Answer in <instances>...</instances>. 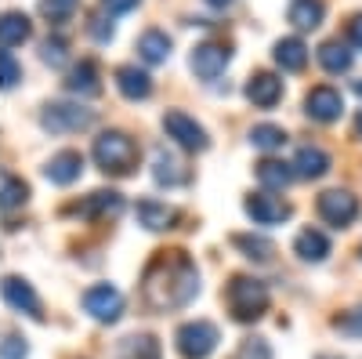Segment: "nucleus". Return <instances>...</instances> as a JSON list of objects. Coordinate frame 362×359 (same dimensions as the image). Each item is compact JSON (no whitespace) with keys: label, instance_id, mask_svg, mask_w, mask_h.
Instances as JSON below:
<instances>
[{"label":"nucleus","instance_id":"1","mask_svg":"<svg viewBox=\"0 0 362 359\" xmlns=\"http://www.w3.org/2000/svg\"><path fill=\"white\" fill-rule=\"evenodd\" d=\"M196 294H199V268L185 251H160L145 265L141 302L153 312L185 309Z\"/></svg>","mask_w":362,"mask_h":359},{"label":"nucleus","instance_id":"2","mask_svg":"<svg viewBox=\"0 0 362 359\" xmlns=\"http://www.w3.org/2000/svg\"><path fill=\"white\" fill-rule=\"evenodd\" d=\"M95 164L105 171V174H131L138 167V142L124 131H105L95 138V149H90Z\"/></svg>","mask_w":362,"mask_h":359},{"label":"nucleus","instance_id":"3","mask_svg":"<svg viewBox=\"0 0 362 359\" xmlns=\"http://www.w3.org/2000/svg\"><path fill=\"white\" fill-rule=\"evenodd\" d=\"M225 305H228L232 319L254 323L268 309V287L254 276H232V283L225 287Z\"/></svg>","mask_w":362,"mask_h":359},{"label":"nucleus","instance_id":"4","mask_svg":"<svg viewBox=\"0 0 362 359\" xmlns=\"http://www.w3.org/2000/svg\"><path fill=\"white\" fill-rule=\"evenodd\" d=\"M177 352L185 355V359H206L210 352L218 348L221 334H218V326L214 323H206V319H196V323H185V326H177Z\"/></svg>","mask_w":362,"mask_h":359},{"label":"nucleus","instance_id":"5","mask_svg":"<svg viewBox=\"0 0 362 359\" xmlns=\"http://www.w3.org/2000/svg\"><path fill=\"white\" fill-rule=\"evenodd\" d=\"M90 109H83V106H73V102H51V106H44V113H40V127L44 131H51V135H69V131H83V127H90Z\"/></svg>","mask_w":362,"mask_h":359},{"label":"nucleus","instance_id":"6","mask_svg":"<svg viewBox=\"0 0 362 359\" xmlns=\"http://www.w3.org/2000/svg\"><path fill=\"white\" fill-rule=\"evenodd\" d=\"M358 215V200L348 189H329L319 196V218L334 229H348Z\"/></svg>","mask_w":362,"mask_h":359},{"label":"nucleus","instance_id":"7","mask_svg":"<svg viewBox=\"0 0 362 359\" xmlns=\"http://www.w3.org/2000/svg\"><path fill=\"white\" fill-rule=\"evenodd\" d=\"M163 131H167V138H174L181 149H206V131L196 124V120L189 116V113H181V109H170V113H163Z\"/></svg>","mask_w":362,"mask_h":359},{"label":"nucleus","instance_id":"8","mask_svg":"<svg viewBox=\"0 0 362 359\" xmlns=\"http://www.w3.org/2000/svg\"><path fill=\"white\" fill-rule=\"evenodd\" d=\"M83 309L98 323H112V319H119V312H124V294H119L116 287H109V283L87 287L83 290Z\"/></svg>","mask_w":362,"mask_h":359},{"label":"nucleus","instance_id":"9","mask_svg":"<svg viewBox=\"0 0 362 359\" xmlns=\"http://www.w3.org/2000/svg\"><path fill=\"white\" fill-rule=\"evenodd\" d=\"M305 113L312 120H319V124H334V120L344 113V98H341L337 87L319 84V87H312V91L305 95Z\"/></svg>","mask_w":362,"mask_h":359},{"label":"nucleus","instance_id":"10","mask_svg":"<svg viewBox=\"0 0 362 359\" xmlns=\"http://www.w3.org/2000/svg\"><path fill=\"white\" fill-rule=\"evenodd\" d=\"M243 211L254 218V225H279L290 218V203L279 196H268V193H250L243 200Z\"/></svg>","mask_w":362,"mask_h":359},{"label":"nucleus","instance_id":"11","mask_svg":"<svg viewBox=\"0 0 362 359\" xmlns=\"http://www.w3.org/2000/svg\"><path fill=\"white\" fill-rule=\"evenodd\" d=\"M228 58H232V51H228L225 44L206 40V44H199V47L192 51V73H196L199 80H218V76L225 73V66H228Z\"/></svg>","mask_w":362,"mask_h":359},{"label":"nucleus","instance_id":"12","mask_svg":"<svg viewBox=\"0 0 362 359\" xmlns=\"http://www.w3.org/2000/svg\"><path fill=\"white\" fill-rule=\"evenodd\" d=\"M0 294H4V302H8L11 309H18V312H25V316H33V319H44L40 297H37V290L29 287L25 280H18V276H4V283H0Z\"/></svg>","mask_w":362,"mask_h":359},{"label":"nucleus","instance_id":"13","mask_svg":"<svg viewBox=\"0 0 362 359\" xmlns=\"http://www.w3.org/2000/svg\"><path fill=\"white\" fill-rule=\"evenodd\" d=\"M247 98L257 106V109H272L279 98H283V80L276 73H254L247 80Z\"/></svg>","mask_w":362,"mask_h":359},{"label":"nucleus","instance_id":"14","mask_svg":"<svg viewBox=\"0 0 362 359\" xmlns=\"http://www.w3.org/2000/svg\"><path fill=\"white\" fill-rule=\"evenodd\" d=\"M80 171H83V156L73 153V149H66V153H54V156L47 160V167H44L47 182H54V186H73L76 178H80Z\"/></svg>","mask_w":362,"mask_h":359},{"label":"nucleus","instance_id":"15","mask_svg":"<svg viewBox=\"0 0 362 359\" xmlns=\"http://www.w3.org/2000/svg\"><path fill=\"white\" fill-rule=\"evenodd\" d=\"M116 87H119L124 98L141 102V98L153 95V76H148L145 69H138V66H119L116 69Z\"/></svg>","mask_w":362,"mask_h":359},{"label":"nucleus","instance_id":"16","mask_svg":"<svg viewBox=\"0 0 362 359\" xmlns=\"http://www.w3.org/2000/svg\"><path fill=\"white\" fill-rule=\"evenodd\" d=\"M134 215H138V222L145 225V229H153V232H163V229H174L177 225V211L174 207H167V203H156V200H141L138 207H134Z\"/></svg>","mask_w":362,"mask_h":359},{"label":"nucleus","instance_id":"17","mask_svg":"<svg viewBox=\"0 0 362 359\" xmlns=\"http://www.w3.org/2000/svg\"><path fill=\"white\" fill-rule=\"evenodd\" d=\"M76 211L83 215V218H116L119 211H124V196L119 193H105V189H98V193H90Z\"/></svg>","mask_w":362,"mask_h":359},{"label":"nucleus","instance_id":"18","mask_svg":"<svg viewBox=\"0 0 362 359\" xmlns=\"http://www.w3.org/2000/svg\"><path fill=\"white\" fill-rule=\"evenodd\" d=\"M326 171H329V156L319 145H300L297 149V156H293V174L297 178H308L312 182V178H322Z\"/></svg>","mask_w":362,"mask_h":359},{"label":"nucleus","instance_id":"19","mask_svg":"<svg viewBox=\"0 0 362 359\" xmlns=\"http://www.w3.org/2000/svg\"><path fill=\"white\" fill-rule=\"evenodd\" d=\"M138 55H141V62H148V66L167 62V55H170V37L163 33V29H145V33L138 37Z\"/></svg>","mask_w":362,"mask_h":359},{"label":"nucleus","instance_id":"20","mask_svg":"<svg viewBox=\"0 0 362 359\" xmlns=\"http://www.w3.org/2000/svg\"><path fill=\"white\" fill-rule=\"evenodd\" d=\"M66 91H73V95H98V91H102V84H98V66L90 62V58H83L80 66L69 69Z\"/></svg>","mask_w":362,"mask_h":359},{"label":"nucleus","instance_id":"21","mask_svg":"<svg viewBox=\"0 0 362 359\" xmlns=\"http://www.w3.org/2000/svg\"><path fill=\"white\" fill-rule=\"evenodd\" d=\"M29 33H33V25H29V18L22 11H4L0 15V47H15V44H25Z\"/></svg>","mask_w":362,"mask_h":359},{"label":"nucleus","instance_id":"22","mask_svg":"<svg viewBox=\"0 0 362 359\" xmlns=\"http://www.w3.org/2000/svg\"><path fill=\"white\" fill-rule=\"evenodd\" d=\"M293 251H297L300 261H322L329 254V239L319 229H300L297 239H293Z\"/></svg>","mask_w":362,"mask_h":359},{"label":"nucleus","instance_id":"23","mask_svg":"<svg viewBox=\"0 0 362 359\" xmlns=\"http://www.w3.org/2000/svg\"><path fill=\"white\" fill-rule=\"evenodd\" d=\"M272 55H276V62H279L286 73L305 69V62H308V47H305V40H300V37H283Z\"/></svg>","mask_w":362,"mask_h":359},{"label":"nucleus","instance_id":"24","mask_svg":"<svg viewBox=\"0 0 362 359\" xmlns=\"http://www.w3.org/2000/svg\"><path fill=\"white\" fill-rule=\"evenodd\" d=\"M116 359H163V348L153 334H131V338H124Z\"/></svg>","mask_w":362,"mask_h":359},{"label":"nucleus","instance_id":"25","mask_svg":"<svg viewBox=\"0 0 362 359\" xmlns=\"http://www.w3.org/2000/svg\"><path fill=\"white\" fill-rule=\"evenodd\" d=\"M326 8H322V0H293L286 18L293 22V29H300V33H308V29H315L322 22Z\"/></svg>","mask_w":362,"mask_h":359},{"label":"nucleus","instance_id":"26","mask_svg":"<svg viewBox=\"0 0 362 359\" xmlns=\"http://www.w3.org/2000/svg\"><path fill=\"white\" fill-rule=\"evenodd\" d=\"M156 182L160 186H185L189 182V171H185V164H181L177 156H170L167 149H160L156 153Z\"/></svg>","mask_w":362,"mask_h":359},{"label":"nucleus","instance_id":"27","mask_svg":"<svg viewBox=\"0 0 362 359\" xmlns=\"http://www.w3.org/2000/svg\"><path fill=\"white\" fill-rule=\"evenodd\" d=\"M319 66H322L326 73H348V69H351V51H348V44L326 40V44L319 47Z\"/></svg>","mask_w":362,"mask_h":359},{"label":"nucleus","instance_id":"28","mask_svg":"<svg viewBox=\"0 0 362 359\" xmlns=\"http://www.w3.org/2000/svg\"><path fill=\"white\" fill-rule=\"evenodd\" d=\"M293 178V164H283V160H261L257 164V182L264 189H286Z\"/></svg>","mask_w":362,"mask_h":359},{"label":"nucleus","instance_id":"29","mask_svg":"<svg viewBox=\"0 0 362 359\" xmlns=\"http://www.w3.org/2000/svg\"><path fill=\"white\" fill-rule=\"evenodd\" d=\"M25 200H29V186L22 182V178L0 171V207H4V211H11V207H18V203H25Z\"/></svg>","mask_w":362,"mask_h":359},{"label":"nucleus","instance_id":"30","mask_svg":"<svg viewBox=\"0 0 362 359\" xmlns=\"http://www.w3.org/2000/svg\"><path fill=\"white\" fill-rule=\"evenodd\" d=\"M232 244L243 251L247 258H254V261H268L272 254H276V244L264 239V236H232Z\"/></svg>","mask_w":362,"mask_h":359},{"label":"nucleus","instance_id":"31","mask_svg":"<svg viewBox=\"0 0 362 359\" xmlns=\"http://www.w3.org/2000/svg\"><path fill=\"white\" fill-rule=\"evenodd\" d=\"M250 142L257 145V149H283L286 145V131L283 127H276V124H257L254 131H250Z\"/></svg>","mask_w":362,"mask_h":359},{"label":"nucleus","instance_id":"32","mask_svg":"<svg viewBox=\"0 0 362 359\" xmlns=\"http://www.w3.org/2000/svg\"><path fill=\"white\" fill-rule=\"evenodd\" d=\"M80 0H40V15L51 18V22H66L73 11H76Z\"/></svg>","mask_w":362,"mask_h":359},{"label":"nucleus","instance_id":"33","mask_svg":"<svg viewBox=\"0 0 362 359\" xmlns=\"http://www.w3.org/2000/svg\"><path fill=\"white\" fill-rule=\"evenodd\" d=\"M22 76V66L15 62L11 51H0V87H15Z\"/></svg>","mask_w":362,"mask_h":359},{"label":"nucleus","instance_id":"34","mask_svg":"<svg viewBox=\"0 0 362 359\" xmlns=\"http://www.w3.org/2000/svg\"><path fill=\"white\" fill-rule=\"evenodd\" d=\"M40 58H44L47 66H54V69H58V66H66V58H69V55H66V40H58V37L51 40V37H47L44 47H40Z\"/></svg>","mask_w":362,"mask_h":359},{"label":"nucleus","instance_id":"35","mask_svg":"<svg viewBox=\"0 0 362 359\" xmlns=\"http://www.w3.org/2000/svg\"><path fill=\"white\" fill-rule=\"evenodd\" d=\"M235 359H272V352H268V345L261 338H247L243 345H239Z\"/></svg>","mask_w":362,"mask_h":359},{"label":"nucleus","instance_id":"36","mask_svg":"<svg viewBox=\"0 0 362 359\" xmlns=\"http://www.w3.org/2000/svg\"><path fill=\"white\" fill-rule=\"evenodd\" d=\"M25 341L18 334H4V341H0V359H25Z\"/></svg>","mask_w":362,"mask_h":359},{"label":"nucleus","instance_id":"37","mask_svg":"<svg viewBox=\"0 0 362 359\" xmlns=\"http://www.w3.org/2000/svg\"><path fill=\"white\" fill-rule=\"evenodd\" d=\"M337 331H344L348 338H362V305H358V309H351L348 316H341V319H337Z\"/></svg>","mask_w":362,"mask_h":359},{"label":"nucleus","instance_id":"38","mask_svg":"<svg viewBox=\"0 0 362 359\" xmlns=\"http://www.w3.org/2000/svg\"><path fill=\"white\" fill-rule=\"evenodd\" d=\"M90 33H95V40H112V22L95 15V18H90Z\"/></svg>","mask_w":362,"mask_h":359},{"label":"nucleus","instance_id":"39","mask_svg":"<svg viewBox=\"0 0 362 359\" xmlns=\"http://www.w3.org/2000/svg\"><path fill=\"white\" fill-rule=\"evenodd\" d=\"M102 8H105L109 15H124V11L138 8V0H102Z\"/></svg>","mask_w":362,"mask_h":359},{"label":"nucleus","instance_id":"40","mask_svg":"<svg viewBox=\"0 0 362 359\" xmlns=\"http://www.w3.org/2000/svg\"><path fill=\"white\" fill-rule=\"evenodd\" d=\"M348 40H351L355 47H362V15H355V18L348 22Z\"/></svg>","mask_w":362,"mask_h":359},{"label":"nucleus","instance_id":"41","mask_svg":"<svg viewBox=\"0 0 362 359\" xmlns=\"http://www.w3.org/2000/svg\"><path fill=\"white\" fill-rule=\"evenodd\" d=\"M206 4H210V8H228L232 0H206Z\"/></svg>","mask_w":362,"mask_h":359},{"label":"nucleus","instance_id":"42","mask_svg":"<svg viewBox=\"0 0 362 359\" xmlns=\"http://www.w3.org/2000/svg\"><path fill=\"white\" fill-rule=\"evenodd\" d=\"M355 131H358V138H362V113H358V120H355Z\"/></svg>","mask_w":362,"mask_h":359},{"label":"nucleus","instance_id":"43","mask_svg":"<svg viewBox=\"0 0 362 359\" xmlns=\"http://www.w3.org/2000/svg\"><path fill=\"white\" fill-rule=\"evenodd\" d=\"M355 91H358V95H362V80H358V84H355Z\"/></svg>","mask_w":362,"mask_h":359}]
</instances>
